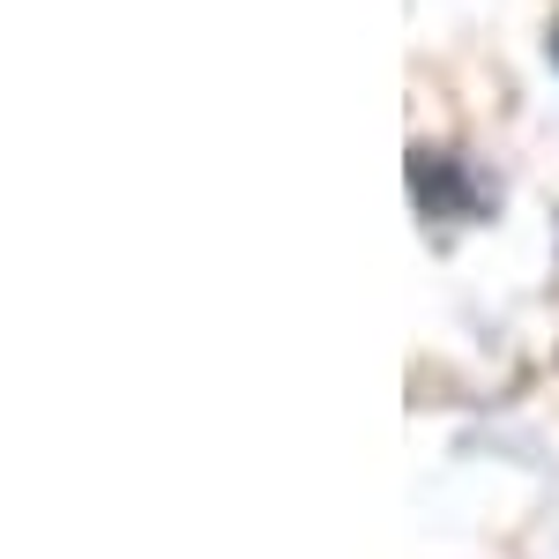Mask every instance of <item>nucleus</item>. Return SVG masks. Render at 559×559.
Segmentation results:
<instances>
[{
    "instance_id": "f03ea898",
    "label": "nucleus",
    "mask_w": 559,
    "mask_h": 559,
    "mask_svg": "<svg viewBox=\"0 0 559 559\" xmlns=\"http://www.w3.org/2000/svg\"><path fill=\"white\" fill-rule=\"evenodd\" d=\"M552 68H559V23H552Z\"/></svg>"
},
{
    "instance_id": "f257e3e1",
    "label": "nucleus",
    "mask_w": 559,
    "mask_h": 559,
    "mask_svg": "<svg viewBox=\"0 0 559 559\" xmlns=\"http://www.w3.org/2000/svg\"><path fill=\"white\" fill-rule=\"evenodd\" d=\"M411 194L426 216H485V187L471 179V165L440 150H411Z\"/></svg>"
}]
</instances>
